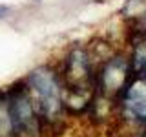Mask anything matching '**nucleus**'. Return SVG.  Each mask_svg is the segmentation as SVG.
I'll list each match as a JSON object with an SVG mask.
<instances>
[{
	"mask_svg": "<svg viewBox=\"0 0 146 137\" xmlns=\"http://www.w3.org/2000/svg\"><path fill=\"white\" fill-rule=\"evenodd\" d=\"M9 11V9L6 7V6H0V18H2V17H6V13Z\"/></svg>",
	"mask_w": 146,
	"mask_h": 137,
	"instance_id": "obj_6",
	"label": "nucleus"
},
{
	"mask_svg": "<svg viewBox=\"0 0 146 137\" xmlns=\"http://www.w3.org/2000/svg\"><path fill=\"white\" fill-rule=\"evenodd\" d=\"M26 86L29 90L38 115L48 121L57 119L62 108V95L55 73L49 68H38L29 75Z\"/></svg>",
	"mask_w": 146,
	"mask_h": 137,
	"instance_id": "obj_1",
	"label": "nucleus"
},
{
	"mask_svg": "<svg viewBox=\"0 0 146 137\" xmlns=\"http://www.w3.org/2000/svg\"><path fill=\"white\" fill-rule=\"evenodd\" d=\"M0 137H15L9 119V108H7V97L0 93Z\"/></svg>",
	"mask_w": 146,
	"mask_h": 137,
	"instance_id": "obj_5",
	"label": "nucleus"
},
{
	"mask_svg": "<svg viewBox=\"0 0 146 137\" xmlns=\"http://www.w3.org/2000/svg\"><path fill=\"white\" fill-rule=\"evenodd\" d=\"M144 80H146V66H144Z\"/></svg>",
	"mask_w": 146,
	"mask_h": 137,
	"instance_id": "obj_7",
	"label": "nucleus"
},
{
	"mask_svg": "<svg viewBox=\"0 0 146 137\" xmlns=\"http://www.w3.org/2000/svg\"><path fill=\"white\" fill-rule=\"evenodd\" d=\"M66 86L70 88L73 93H80L88 84V77H90V66H88V59L82 51H73L68 59L66 64Z\"/></svg>",
	"mask_w": 146,
	"mask_h": 137,
	"instance_id": "obj_3",
	"label": "nucleus"
},
{
	"mask_svg": "<svg viewBox=\"0 0 146 137\" xmlns=\"http://www.w3.org/2000/svg\"><path fill=\"white\" fill-rule=\"evenodd\" d=\"M126 79V64L121 61L110 62L102 70V86L108 91H115L122 86V82Z\"/></svg>",
	"mask_w": 146,
	"mask_h": 137,
	"instance_id": "obj_4",
	"label": "nucleus"
},
{
	"mask_svg": "<svg viewBox=\"0 0 146 137\" xmlns=\"http://www.w3.org/2000/svg\"><path fill=\"white\" fill-rule=\"evenodd\" d=\"M7 108L15 137H38L40 135V115L29 95L27 86H15L9 90Z\"/></svg>",
	"mask_w": 146,
	"mask_h": 137,
	"instance_id": "obj_2",
	"label": "nucleus"
}]
</instances>
